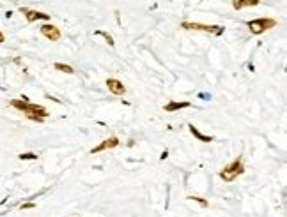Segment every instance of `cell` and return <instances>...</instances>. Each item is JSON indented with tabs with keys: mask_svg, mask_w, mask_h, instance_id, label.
Masks as SVG:
<instances>
[{
	"mask_svg": "<svg viewBox=\"0 0 287 217\" xmlns=\"http://www.w3.org/2000/svg\"><path fill=\"white\" fill-rule=\"evenodd\" d=\"M11 106L16 108V110H20L28 120L37 122V124L44 122V118H48V115H50V113H48L43 106L32 104L30 101H23V99H13V101H11Z\"/></svg>",
	"mask_w": 287,
	"mask_h": 217,
	"instance_id": "obj_1",
	"label": "cell"
},
{
	"mask_svg": "<svg viewBox=\"0 0 287 217\" xmlns=\"http://www.w3.org/2000/svg\"><path fill=\"white\" fill-rule=\"evenodd\" d=\"M245 173V164H243V157L239 156L236 161H232L230 164H227L222 171H220V178L225 182H234L238 177Z\"/></svg>",
	"mask_w": 287,
	"mask_h": 217,
	"instance_id": "obj_2",
	"label": "cell"
},
{
	"mask_svg": "<svg viewBox=\"0 0 287 217\" xmlns=\"http://www.w3.org/2000/svg\"><path fill=\"white\" fill-rule=\"evenodd\" d=\"M276 25H278V21H276L275 18H255V19L247 21V27H248V30H250V34H253V35L264 34L266 30L275 28Z\"/></svg>",
	"mask_w": 287,
	"mask_h": 217,
	"instance_id": "obj_3",
	"label": "cell"
},
{
	"mask_svg": "<svg viewBox=\"0 0 287 217\" xmlns=\"http://www.w3.org/2000/svg\"><path fill=\"white\" fill-rule=\"evenodd\" d=\"M181 28L184 30H200V32H208L214 35H222L225 32V28L220 25H204V23H195V21H183Z\"/></svg>",
	"mask_w": 287,
	"mask_h": 217,
	"instance_id": "obj_4",
	"label": "cell"
},
{
	"mask_svg": "<svg viewBox=\"0 0 287 217\" xmlns=\"http://www.w3.org/2000/svg\"><path fill=\"white\" fill-rule=\"evenodd\" d=\"M23 14H25V19L28 23H34V21H39V19H43V21H50L52 16L46 14V13H41V11H34V9H27V7H22L20 9Z\"/></svg>",
	"mask_w": 287,
	"mask_h": 217,
	"instance_id": "obj_5",
	"label": "cell"
},
{
	"mask_svg": "<svg viewBox=\"0 0 287 217\" xmlns=\"http://www.w3.org/2000/svg\"><path fill=\"white\" fill-rule=\"evenodd\" d=\"M41 34H43L48 41H52V43H57V41L60 39V28L52 25V23H44L43 27H41Z\"/></svg>",
	"mask_w": 287,
	"mask_h": 217,
	"instance_id": "obj_6",
	"label": "cell"
},
{
	"mask_svg": "<svg viewBox=\"0 0 287 217\" xmlns=\"http://www.w3.org/2000/svg\"><path fill=\"white\" fill-rule=\"evenodd\" d=\"M119 138L117 136H110V138H106V140H103L98 147H94V148H90V154H98V152H105V150H112V148H115V147H119Z\"/></svg>",
	"mask_w": 287,
	"mask_h": 217,
	"instance_id": "obj_7",
	"label": "cell"
},
{
	"mask_svg": "<svg viewBox=\"0 0 287 217\" xmlns=\"http://www.w3.org/2000/svg\"><path fill=\"white\" fill-rule=\"evenodd\" d=\"M106 87H108V90H110L114 95H124V94H126V87L122 85L121 79L108 78V79H106Z\"/></svg>",
	"mask_w": 287,
	"mask_h": 217,
	"instance_id": "obj_8",
	"label": "cell"
},
{
	"mask_svg": "<svg viewBox=\"0 0 287 217\" xmlns=\"http://www.w3.org/2000/svg\"><path fill=\"white\" fill-rule=\"evenodd\" d=\"M190 106H191V102H188V101H170L168 104L163 106V110L167 113H174V111H179V110L190 108Z\"/></svg>",
	"mask_w": 287,
	"mask_h": 217,
	"instance_id": "obj_9",
	"label": "cell"
},
{
	"mask_svg": "<svg viewBox=\"0 0 287 217\" xmlns=\"http://www.w3.org/2000/svg\"><path fill=\"white\" fill-rule=\"evenodd\" d=\"M188 129H190V132L193 134V136H195L199 141H202V143H211V141L214 140L213 136H208V134H202V132H200V131H199L195 126H193V124H188Z\"/></svg>",
	"mask_w": 287,
	"mask_h": 217,
	"instance_id": "obj_10",
	"label": "cell"
},
{
	"mask_svg": "<svg viewBox=\"0 0 287 217\" xmlns=\"http://www.w3.org/2000/svg\"><path fill=\"white\" fill-rule=\"evenodd\" d=\"M259 4H261V0H232V7L236 11H241L245 7H253Z\"/></svg>",
	"mask_w": 287,
	"mask_h": 217,
	"instance_id": "obj_11",
	"label": "cell"
},
{
	"mask_svg": "<svg viewBox=\"0 0 287 217\" xmlns=\"http://www.w3.org/2000/svg\"><path fill=\"white\" fill-rule=\"evenodd\" d=\"M53 69H55V71H60V72H66V74H73V72H75V69L71 67V65L60 64V62H55V64H53Z\"/></svg>",
	"mask_w": 287,
	"mask_h": 217,
	"instance_id": "obj_12",
	"label": "cell"
},
{
	"mask_svg": "<svg viewBox=\"0 0 287 217\" xmlns=\"http://www.w3.org/2000/svg\"><path fill=\"white\" fill-rule=\"evenodd\" d=\"M94 35H101V37H103V39L106 41V44H108V46H115V41H114V37H112L108 32H105V30H96V32H94Z\"/></svg>",
	"mask_w": 287,
	"mask_h": 217,
	"instance_id": "obj_13",
	"label": "cell"
},
{
	"mask_svg": "<svg viewBox=\"0 0 287 217\" xmlns=\"http://www.w3.org/2000/svg\"><path fill=\"white\" fill-rule=\"evenodd\" d=\"M18 159H22V161H37V154H34V152H23V154H20V156H18Z\"/></svg>",
	"mask_w": 287,
	"mask_h": 217,
	"instance_id": "obj_14",
	"label": "cell"
},
{
	"mask_svg": "<svg viewBox=\"0 0 287 217\" xmlns=\"http://www.w3.org/2000/svg\"><path fill=\"white\" fill-rule=\"evenodd\" d=\"M188 200H191V201H197L200 206H209V201H208V200H202V198H199V196H188Z\"/></svg>",
	"mask_w": 287,
	"mask_h": 217,
	"instance_id": "obj_15",
	"label": "cell"
},
{
	"mask_svg": "<svg viewBox=\"0 0 287 217\" xmlns=\"http://www.w3.org/2000/svg\"><path fill=\"white\" fill-rule=\"evenodd\" d=\"M22 210H30V208H36V203H23L22 206H20Z\"/></svg>",
	"mask_w": 287,
	"mask_h": 217,
	"instance_id": "obj_16",
	"label": "cell"
},
{
	"mask_svg": "<svg viewBox=\"0 0 287 217\" xmlns=\"http://www.w3.org/2000/svg\"><path fill=\"white\" fill-rule=\"evenodd\" d=\"M167 157H168V150H163V152H161V156H160V159L163 161V159H167Z\"/></svg>",
	"mask_w": 287,
	"mask_h": 217,
	"instance_id": "obj_17",
	"label": "cell"
},
{
	"mask_svg": "<svg viewBox=\"0 0 287 217\" xmlns=\"http://www.w3.org/2000/svg\"><path fill=\"white\" fill-rule=\"evenodd\" d=\"M46 99H52V101H55V102H59V104H60V99H57V97H52V95H46Z\"/></svg>",
	"mask_w": 287,
	"mask_h": 217,
	"instance_id": "obj_18",
	"label": "cell"
},
{
	"mask_svg": "<svg viewBox=\"0 0 287 217\" xmlns=\"http://www.w3.org/2000/svg\"><path fill=\"white\" fill-rule=\"evenodd\" d=\"M4 41H5V37H4V34H2V32H0V44H2Z\"/></svg>",
	"mask_w": 287,
	"mask_h": 217,
	"instance_id": "obj_19",
	"label": "cell"
}]
</instances>
